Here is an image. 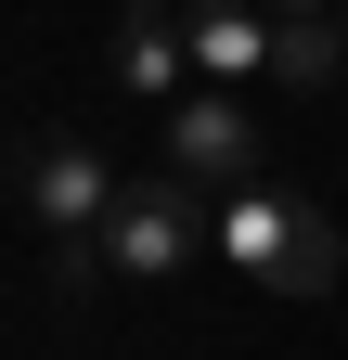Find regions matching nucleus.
Wrapping results in <instances>:
<instances>
[{
	"instance_id": "f257e3e1",
	"label": "nucleus",
	"mask_w": 348,
	"mask_h": 360,
	"mask_svg": "<svg viewBox=\"0 0 348 360\" xmlns=\"http://www.w3.org/2000/svg\"><path fill=\"white\" fill-rule=\"evenodd\" d=\"M220 257L245 270V283H271V296H335V257H348V245H335L323 206L245 180V193H220Z\"/></svg>"
},
{
	"instance_id": "f03ea898",
	"label": "nucleus",
	"mask_w": 348,
	"mask_h": 360,
	"mask_svg": "<svg viewBox=\"0 0 348 360\" xmlns=\"http://www.w3.org/2000/svg\"><path fill=\"white\" fill-rule=\"evenodd\" d=\"M116 193H129V180H116L104 142H39V155H26V219H39L52 245H91V257H104Z\"/></svg>"
},
{
	"instance_id": "7ed1b4c3",
	"label": "nucleus",
	"mask_w": 348,
	"mask_h": 360,
	"mask_svg": "<svg viewBox=\"0 0 348 360\" xmlns=\"http://www.w3.org/2000/svg\"><path fill=\"white\" fill-rule=\"evenodd\" d=\"M194 232H206V219H194V193H181V180H129V193H116V219H104V270H142V283H168V270L194 257Z\"/></svg>"
},
{
	"instance_id": "20e7f679",
	"label": "nucleus",
	"mask_w": 348,
	"mask_h": 360,
	"mask_svg": "<svg viewBox=\"0 0 348 360\" xmlns=\"http://www.w3.org/2000/svg\"><path fill=\"white\" fill-rule=\"evenodd\" d=\"M155 129H168V155H181V180H220V193L258 180V116L232 103V90H181Z\"/></svg>"
},
{
	"instance_id": "39448f33",
	"label": "nucleus",
	"mask_w": 348,
	"mask_h": 360,
	"mask_svg": "<svg viewBox=\"0 0 348 360\" xmlns=\"http://www.w3.org/2000/svg\"><path fill=\"white\" fill-rule=\"evenodd\" d=\"M181 39H194V77H220V90H245V77H271V13L258 0H194L181 13Z\"/></svg>"
},
{
	"instance_id": "423d86ee",
	"label": "nucleus",
	"mask_w": 348,
	"mask_h": 360,
	"mask_svg": "<svg viewBox=\"0 0 348 360\" xmlns=\"http://www.w3.org/2000/svg\"><path fill=\"white\" fill-rule=\"evenodd\" d=\"M181 77H194V39H181V13H129L116 26V90H129V103H181Z\"/></svg>"
},
{
	"instance_id": "0eeeda50",
	"label": "nucleus",
	"mask_w": 348,
	"mask_h": 360,
	"mask_svg": "<svg viewBox=\"0 0 348 360\" xmlns=\"http://www.w3.org/2000/svg\"><path fill=\"white\" fill-rule=\"evenodd\" d=\"M271 77H284V90H335V77H348V13H335V26H284V39H271Z\"/></svg>"
},
{
	"instance_id": "6e6552de",
	"label": "nucleus",
	"mask_w": 348,
	"mask_h": 360,
	"mask_svg": "<svg viewBox=\"0 0 348 360\" xmlns=\"http://www.w3.org/2000/svg\"><path fill=\"white\" fill-rule=\"evenodd\" d=\"M258 13H271V26H335L348 0H258Z\"/></svg>"
},
{
	"instance_id": "1a4fd4ad",
	"label": "nucleus",
	"mask_w": 348,
	"mask_h": 360,
	"mask_svg": "<svg viewBox=\"0 0 348 360\" xmlns=\"http://www.w3.org/2000/svg\"><path fill=\"white\" fill-rule=\"evenodd\" d=\"M129 13H168V0H129Z\"/></svg>"
}]
</instances>
